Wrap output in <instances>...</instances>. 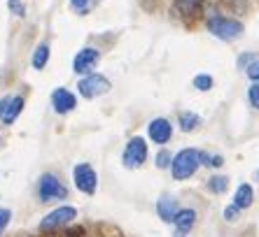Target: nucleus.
<instances>
[{
    "label": "nucleus",
    "instance_id": "nucleus-1",
    "mask_svg": "<svg viewBox=\"0 0 259 237\" xmlns=\"http://www.w3.org/2000/svg\"><path fill=\"white\" fill-rule=\"evenodd\" d=\"M203 160H205V154L199 151V149H182L180 154L173 156V165H170L173 179H178V182L189 179L194 172L199 170V165Z\"/></svg>",
    "mask_w": 259,
    "mask_h": 237
},
{
    "label": "nucleus",
    "instance_id": "nucleus-2",
    "mask_svg": "<svg viewBox=\"0 0 259 237\" xmlns=\"http://www.w3.org/2000/svg\"><path fill=\"white\" fill-rule=\"evenodd\" d=\"M205 28L210 30L215 37H220V40H224V42L238 40V37L243 35V24L241 21L229 19V17H220V14H215V17L208 19V21H205Z\"/></svg>",
    "mask_w": 259,
    "mask_h": 237
},
{
    "label": "nucleus",
    "instance_id": "nucleus-3",
    "mask_svg": "<svg viewBox=\"0 0 259 237\" xmlns=\"http://www.w3.org/2000/svg\"><path fill=\"white\" fill-rule=\"evenodd\" d=\"M37 198L42 202H54V200H66L68 198V189L63 186L56 174L52 172H45L40 182H37Z\"/></svg>",
    "mask_w": 259,
    "mask_h": 237
},
{
    "label": "nucleus",
    "instance_id": "nucleus-4",
    "mask_svg": "<svg viewBox=\"0 0 259 237\" xmlns=\"http://www.w3.org/2000/svg\"><path fill=\"white\" fill-rule=\"evenodd\" d=\"M145 158H147V142H145L143 137H131L128 144L124 147V154H121L124 167L136 170V167H140L145 163Z\"/></svg>",
    "mask_w": 259,
    "mask_h": 237
},
{
    "label": "nucleus",
    "instance_id": "nucleus-5",
    "mask_svg": "<svg viewBox=\"0 0 259 237\" xmlns=\"http://www.w3.org/2000/svg\"><path fill=\"white\" fill-rule=\"evenodd\" d=\"M72 179H75V186H77L82 193H87V196H94V193H96L98 177H96V170H94L89 163H79V165H75V170H72Z\"/></svg>",
    "mask_w": 259,
    "mask_h": 237
},
{
    "label": "nucleus",
    "instance_id": "nucleus-6",
    "mask_svg": "<svg viewBox=\"0 0 259 237\" xmlns=\"http://www.w3.org/2000/svg\"><path fill=\"white\" fill-rule=\"evenodd\" d=\"M77 216V209L66 205V207H56L54 212H49L42 221H40V230H56V228H63L68 225L72 219Z\"/></svg>",
    "mask_w": 259,
    "mask_h": 237
},
{
    "label": "nucleus",
    "instance_id": "nucleus-7",
    "mask_svg": "<svg viewBox=\"0 0 259 237\" xmlns=\"http://www.w3.org/2000/svg\"><path fill=\"white\" fill-rule=\"evenodd\" d=\"M77 89H79V93L84 95L87 100H91V98H98V95L108 93V91H110V82L103 77V75H87V77L79 79Z\"/></svg>",
    "mask_w": 259,
    "mask_h": 237
},
{
    "label": "nucleus",
    "instance_id": "nucleus-8",
    "mask_svg": "<svg viewBox=\"0 0 259 237\" xmlns=\"http://www.w3.org/2000/svg\"><path fill=\"white\" fill-rule=\"evenodd\" d=\"M24 109V98L21 95H5L0 100V121L5 126H12L17 121V116Z\"/></svg>",
    "mask_w": 259,
    "mask_h": 237
},
{
    "label": "nucleus",
    "instance_id": "nucleus-9",
    "mask_svg": "<svg viewBox=\"0 0 259 237\" xmlns=\"http://www.w3.org/2000/svg\"><path fill=\"white\" fill-rule=\"evenodd\" d=\"M147 135H150V140L154 144H166L170 140V135H173V126H170L168 118H154L147 126Z\"/></svg>",
    "mask_w": 259,
    "mask_h": 237
},
{
    "label": "nucleus",
    "instance_id": "nucleus-10",
    "mask_svg": "<svg viewBox=\"0 0 259 237\" xmlns=\"http://www.w3.org/2000/svg\"><path fill=\"white\" fill-rule=\"evenodd\" d=\"M98 58H101L98 49H94V47L82 49V51L75 56V61H72V70L79 72V75H84V72H89V70H94V68H96Z\"/></svg>",
    "mask_w": 259,
    "mask_h": 237
},
{
    "label": "nucleus",
    "instance_id": "nucleus-11",
    "mask_svg": "<svg viewBox=\"0 0 259 237\" xmlns=\"http://www.w3.org/2000/svg\"><path fill=\"white\" fill-rule=\"evenodd\" d=\"M75 105H77V100H75V95H72L68 89L59 86V89L52 91V107H54L56 114L72 112V109H75Z\"/></svg>",
    "mask_w": 259,
    "mask_h": 237
},
{
    "label": "nucleus",
    "instance_id": "nucleus-12",
    "mask_svg": "<svg viewBox=\"0 0 259 237\" xmlns=\"http://www.w3.org/2000/svg\"><path fill=\"white\" fill-rule=\"evenodd\" d=\"M178 212H180V205H178V200H175L173 196L163 193V196L157 200V214L161 216V221H166V223H173L175 216H178Z\"/></svg>",
    "mask_w": 259,
    "mask_h": 237
},
{
    "label": "nucleus",
    "instance_id": "nucleus-13",
    "mask_svg": "<svg viewBox=\"0 0 259 237\" xmlns=\"http://www.w3.org/2000/svg\"><path fill=\"white\" fill-rule=\"evenodd\" d=\"M252 200H254V191H252V186H250V184H241L238 189H236L234 205L238 209H247L250 205H252Z\"/></svg>",
    "mask_w": 259,
    "mask_h": 237
},
{
    "label": "nucleus",
    "instance_id": "nucleus-14",
    "mask_svg": "<svg viewBox=\"0 0 259 237\" xmlns=\"http://www.w3.org/2000/svg\"><path fill=\"white\" fill-rule=\"evenodd\" d=\"M173 223L178 228V232H189L194 228V223H196V212L194 209H180Z\"/></svg>",
    "mask_w": 259,
    "mask_h": 237
},
{
    "label": "nucleus",
    "instance_id": "nucleus-15",
    "mask_svg": "<svg viewBox=\"0 0 259 237\" xmlns=\"http://www.w3.org/2000/svg\"><path fill=\"white\" fill-rule=\"evenodd\" d=\"M178 121H180V128L185 133H192V131H196V126H201V116L194 112H180Z\"/></svg>",
    "mask_w": 259,
    "mask_h": 237
},
{
    "label": "nucleus",
    "instance_id": "nucleus-16",
    "mask_svg": "<svg viewBox=\"0 0 259 237\" xmlns=\"http://www.w3.org/2000/svg\"><path fill=\"white\" fill-rule=\"evenodd\" d=\"M49 61V44H40V47L35 49V53H33V68L35 70H42L45 66H47Z\"/></svg>",
    "mask_w": 259,
    "mask_h": 237
},
{
    "label": "nucleus",
    "instance_id": "nucleus-17",
    "mask_svg": "<svg viewBox=\"0 0 259 237\" xmlns=\"http://www.w3.org/2000/svg\"><path fill=\"white\" fill-rule=\"evenodd\" d=\"M227 189H229V179L222 177V174H215V177L208 179V191L210 193H224Z\"/></svg>",
    "mask_w": 259,
    "mask_h": 237
},
{
    "label": "nucleus",
    "instance_id": "nucleus-18",
    "mask_svg": "<svg viewBox=\"0 0 259 237\" xmlns=\"http://www.w3.org/2000/svg\"><path fill=\"white\" fill-rule=\"evenodd\" d=\"M199 5H201V0H175V7H178L182 14H187V17L196 14Z\"/></svg>",
    "mask_w": 259,
    "mask_h": 237
},
{
    "label": "nucleus",
    "instance_id": "nucleus-19",
    "mask_svg": "<svg viewBox=\"0 0 259 237\" xmlns=\"http://www.w3.org/2000/svg\"><path fill=\"white\" fill-rule=\"evenodd\" d=\"M194 89L210 91L212 89V77L210 75H196V77H194Z\"/></svg>",
    "mask_w": 259,
    "mask_h": 237
},
{
    "label": "nucleus",
    "instance_id": "nucleus-20",
    "mask_svg": "<svg viewBox=\"0 0 259 237\" xmlns=\"http://www.w3.org/2000/svg\"><path fill=\"white\" fill-rule=\"evenodd\" d=\"M170 165H173V156H170L166 149H161L157 154V167L159 170H166V167H170Z\"/></svg>",
    "mask_w": 259,
    "mask_h": 237
},
{
    "label": "nucleus",
    "instance_id": "nucleus-21",
    "mask_svg": "<svg viewBox=\"0 0 259 237\" xmlns=\"http://www.w3.org/2000/svg\"><path fill=\"white\" fill-rule=\"evenodd\" d=\"M247 100H250V105L254 107V109H259V82H254L250 89H247Z\"/></svg>",
    "mask_w": 259,
    "mask_h": 237
},
{
    "label": "nucleus",
    "instance_id": "nucleus-22",
    "mask_svg": "<svg viewBox=\"0 0 259 237\" xmlns=\"http://www.w3.org/2000/svg\"><path fill=\"white\" fill-rule=\"evenodd\" d=\"M70 7L77 14H87L89 12V7H91V0H70Z\"/></svg>",
    "mask_w": 259,
    "mask_h": 237
},
{
    "label": "nucleus",
    "instance_id": "nucleus-23",
    "mask_svg": "<svg viewBox=\"0 0 259 237\" xmlns=\"http://www.w3.org/2000/svg\"><path fill=\"white\" fill-rule=\"evenodd\" d=\"M10 219H12V212H10V209H0V232L5 230L7 228V223H10Z\"/></svg>",
    "mask_w": 259,
    "mask_h": 237
},
{
    "label": "nucleus",
    "instance_id": "nucleus-24",
    "mask_svg": "<svg viewBox=\"0 0 259 237\" xmlns=\"http://www.w3.org/2000/svg\"><path fill=\"white\" fill-rule=\"evenodd\" d=\"M254 61H257V56H254V53H245V56H241V58H238V66L245 68V70H247V68L252 66Z\"/></svg>",
    "mask_w": 259,
    "mask_h": 237
},
{
    "label": "nucleus",
    "instance_id": "nucleus-25",
    "mask_svg": "<svg viewBox=\"0 0 259 237\" xmlns=\"http://www.w3.org/2000/svg\"><path fill=\"white\" fill-rule=\"evenodd\" d=\"M245 72H247V77L252 79V82H259V58L254 61V63H252V66H250V68H247Z\"/></svg>",
    "mask_w": 259,
    "mask_h": 237
},
{
    "label": "nucleus",
    "instance_id": "nucleus-26",
    "mask_svg": "<svg viewBox=\"0 0 259 237\" xmlns=\"http://www.w3.org/2000/svg\"><path fill=\"white\" fill-rule=\"evenodd\" d=\"M236 216H238V207L231 202L229 207L224 209V219H227V221H236Z\"/></svg>",
    "mask_w": 259,
    "mask_h": 237
},
{
    "label": "nucleus",
    "instance_id": "nucleus-27",
    "mask_svg": "<svg viewBox=\"0 0 259 237\" xmlns=\"http://www.w3.org/2000/svg\"><path fill=\"white\" fill-rule=\"evenodd\" d=\"M203 163H205V165H210V167H220L224 160H222V156H208V154H205Z\"/></svg>",
    "mask_w": 259,
    "mask_h": 237
},
{
    "label": "nucleus",
    "instance_id": "nucleus-28",
    "mask_svg": "<svg viewBox=\"0 0 259 237\" xmlns=\"http://www.w3.org/2000/svg\"><path fill=\"white\" fill-rule=\"evenodd\" d=\"M10 10H14V12H17V17H21V14H24V7L19 5V0H10Z\"/></svg>",
    "mask_w": 259,
    "mask_h": 237
},
{
    "label": "nucleus",
    "instance_id": "nucleus-29",
    "mask_svg": "<svg viewBox=\"0 0 259 237\" xmlns=\"http://www.w3.org/2000/svg\"><path fill=\"white\" fill-rule=\"evenodd\" d=\"M175 237H185V235H182V232H178V235H175Z\"/></svg>",
    "mask_w": 259,
    "mask_h": 237
}]
</instances>
